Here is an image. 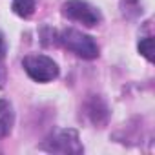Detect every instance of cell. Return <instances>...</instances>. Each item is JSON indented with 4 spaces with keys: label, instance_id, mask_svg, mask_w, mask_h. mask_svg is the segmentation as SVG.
Listing matches in <instances>:
<instances>
[{
    "label": "cell",
    "instance_id": "7",
    "mask_svg": "<svg viewBox=\"0 0 155 155\" xmlns=\"http://www.w3.org/2000/svg\"><path fill=\"white\" fill-rule=\"evenodd\" d=\"M139 51L142 57H146V60L153 62V53H155V48H153V38L151 37H146L139 42Z\"/></svg>",
    "mask_w": 155,
    "mask_h": 155
},
{
    "label": "cell",
    "instance_id": "6",
    "mask_svg": "<svg viewBox=\"0 0 155 155\" xmlns=\"http://www.w3.org/2000/svg\"><path fill=\"white\" fill-rule=\"evenodd\" d=\"M13 11L22 17V18H28L33 15L35 11V0H13V4H11Z\"/></svg>",
    "mask_w": 155,
    "mask_h": 155
},
{
    "label": "cell",
    "instance_id": "9",
    "mask_svg": "<svg viewBox=\"0 0 155 155\" xmlns=\"http://www.w3.org/2000/svg\"><path fill=\"white\" fill-rule=\"evenodd\" d=\"M0 55H6V42H4L2 33H0Z\"/></svg>",
    "mask_w": 155,
    "mask_h": 155
},
{
    "label": "cell",
    "instance_id": "5",
    "mask_svg": "<svg viewBox=\"0 0 155 155\" xmlns=\"http://www.w3.org/2000/svg\"><path fill=\"white\" fill-rule=\"evenodd\" d=\"M13 120H15V113L11 102L6 99H0V137H6L11 131Z\"/></svg>",
    "mask_w": 155,
    "mask_h": 155
},
{
    "label": "cell",
    "instance_id": "3",
    "mask_svg": "<svg viewBox=\"0 0 155 155\" xmlns=\"http://www.w3.org/2000/svg\"><path fill=\"white\" fill-rule=\"evenodd\" d=\"M62 15L69 20L82 22L84 26H97L101 22V11L86 0H68L62 6Z\"/></svg>",
    "mask_w": 155,
    "mask_h": 155
},
{
    "label": "cell",
    "instance_id": "4",
    "mask_svg": "<svg viewBox=\"0 0 155 155\" xmlns=\"http://www.w3.org/2000/svg\"><path fill=\"white\" fill-rule=\"evenodd\" d=\"M44 150L55 151V153H82L84 148L79 142V133L75 130H60L51 139H48L46 144H42Z\"/></svg>",
    "mask_w": 155,
    "mask_h": 155
},
{
    "label": "cell",
    "instance_id": "1",
    "mask_svg": "<svg viewBox=\"0 0 155 155\" xmlns=\"http://www.w3.org/2000/svg\"><path fill=\"white\" fill-rule=\"evenodd\" d=\"M58 42L66 49L73 51L77 57H81V58L91 60V58H97L99 57V46L93 40V37H90V35H86V33H82L79 29L68 28V29L60 31Z\"/></svg>",
    "mask_w": 155,
    "mask_h": 155
},
{
    "label": "cell",
    "instance_id": "8",
    "mask_svg": "<svg viewBox=\"0 0 155 155\" xmlns=\"http://www.w3.org/2000/svg\"><path fill=\"white\" fill-rule=\"evenodd\" d=\"M6 81H8V69L4 66V55H0V88H4Z\"/></svg>",
    "mask_w": 155,
    "mask_h": 155
},
{
    "label": "cell",
    "instance_id": "2",
    "mask_svg": "<svg viewBox=\"0 0 155 155\" xmlns=\"http://www.w3.org/2000/svg\"><path fill=\"white\" fill-rule=\"evenodd\" d=\"M26 73L37 82H49L58 77V66L46 55H28L22 60Z\"/></svg>",
    "mask_w": 155,
    "mask_h": 155
}]
</instances>
